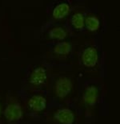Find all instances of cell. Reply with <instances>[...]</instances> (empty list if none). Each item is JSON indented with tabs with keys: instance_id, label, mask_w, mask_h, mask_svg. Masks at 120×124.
Returning a JSON list of instances; mask_svg holds the SVG:
<instances>
[{
	"instance_id": "cell-1",
	"label": "cell",
	"mask_w": 120,
	"mask_h": 124,
	"mask_svg": "<svg viewBox=\"0 0 120 124\" xmlns=\"http://www.w3.org/2000/svg\"><path fill=\"white\" fill-rule=\"evenodd\" d=\"M73 83L70 78L67 77H60L55 83V93L59 98H65L72 91Z\"/></svg>"
},
{
	"instance_id": "cell-2",
	"label": "cell",
	"mask_w": 120,
	"mask_h": 124,
	"mask_svg": "<svg viewBox=\"0 0 120 124\" xmlns=\"http://www.w3.org/2000/svg\"><path fill=\"white\" fill-rule=\"evenodd\" d=\"M82 64L87 68H93L99 62V53L95 47L90 46L82 51L81 55Z\"/></svg>"
},
{
	"instance_id": "cell-3",
	"label": "cell",
	"mask_w": 120,
	"mask_h": 124,
	"mask_svg": "<svg viewBox=\"0 0 120 124\" xmlns=\"http://www.w3.org/2000/svg\"><path fill=\"white\" fill-rule=\"evenodd\" d=\"M4 115L9 122H16L23 118V108L19 102H11L6 106Z\"/></svg>"
},
{
	"instance_id": "cell-4",
	"label": "cell",
	"mask_w": 120,
	"mask_h": 124,
	"mask_svg": "<svg viewBox=\"0 0 120 124\" xmlns=\"http://www.w3.org/2000/svg\"><path fill=\"white\" fill-rule=\"evenodd\" d=\"M82 100L85 105L93 106L99 100V90L95 85H89L85 89L82 94Z\"/></svg>"
},
{
	"instance_id": "cell-5",
	"label": "cell",
	"mask_w": 120,
	"mask_h": 124,
	"mask_svg": "<svg viewBox=\"0 0 120 124\" xmlns=\"http://www.w3.org/2000/svg\"><path fill=\"white\" fill-rule=\"evenodd\" d=\"M47 80L46 70L43 67H38L35 69L31 73L29 81L30 84L34 86H41Z\"/></svg>"
},
{
	"instance_id": "cell-6",
	"label": "cell",
	"mask_w": 120,
	"mask_h": 124,
	"mask_svg": "<svg viewBox=\"0 0 120 124\" xmlns=\"http://www.w3.org/2000/svg\"><path fill=\"white\" fill-rule=\"evenodd\" d=\"M54 117L60 124H73L75 121L74 112L68 108H61L55 113Z\"/></svg>"
},
{
	"instance_id": "cell-7",
	"label": "cell",
	"mask_w": 120,
	"mask_h": 124,
	"mask_svg": "<svg viewBox=\"0 0 120 124\" xmlns=\"http://www.w3.org/2000/svg\"><path fill=\"white\" fill-rule=\"evenodd\" d=\"M28 106L31 110L35 112H40L46 109V99L42 95H34L29 98L27 101Z\"/></svg>"
},
{
	"instance_id": "cell-8",
	"label": "cell",
	"mask_w": 120,
	"mask_h": 124,
	"mask_svg": "<svg viewBox=\"0 0 120 124\" xmlns=\"http://www.w3.org/2000/svg\"><path fill=\"white\" fill-rule=\"evenodd\" d=\"M72 44L67 41H61L54 47V53L59 56H67L71 53Z\"/></svg>"
},
{
	"instance_id": "cell-9",
	"label": "cell",
	"mask_w": 120,
	"mask_h": 124,
	"mask_svg": "<svg viewBox=\"0 0 120 124\" xmlns=\"http://www.w3.org/2000/svg\"><path fill=\"white\" fill-rule=\"evenodd\" d=\"M70 7L69 4L62 2L55 7L52 11V16L55 19H62L70 13Z\"/></svg>"
},
{
	"instance_id": "cell-10",
	"label": "cell",
	"mask_w": 120,
	"mask_h": 124,
	"mask_svg": "<svg viewBox=\"0 0 120 124\" xmlns=\"http://www.w3.org/2000/svg\"><path fill=\"white\" fill-rule=\"evenodd\" d=\"M85 26L87 30L95 32L98 31L100 28V20L95 15L90 14L85 18Z\"/></svg>"
},
{
	"instance_id": "cell-11",
	"label": "cell",
	"mask_w": 120,
	"mask_h": 124,
	"mask_svg": "<svg viewBox=\"0 0 120 124\" xmlns=\"http://www.w3.org/2000/svg\"><path fill=\"white\" fill-rule=\"evenodd\" d=\"M67 36V32L62 27H54L48 32L49 38L56 40H63Z\"/></svg>"
},
{
	"instance_id": "cell-12",
	"label": "cell",
	"mask_w": 120,
	"mask_h": 124,
	"mask_svg": "<svg viewBox=\"0 0 120 124\" xmlns=\"http://www.w3.org/2000/svg\"><path fill=\"white\" fill-rule=\"evenodd\" d=\"M71 24L75 29L81 31L85 27V17L80 12L75 13L71 17Z\"/></svg>"
},
{
	"instance_id": "cell-13",
	"label": "cell",
	"mask_w": 120,
	"mask_h": 124,
	"mask_svg": "<svg viewBox=\"0 0 120 124\" xmlns=\"http://www.w3.org/2000/svg\"><path fill=\"white\" fill-rule=\"evenodd\" d=\"M1 114H2V107H1V104H0V116H1Z\"/></svg>"
}]
</instances>
